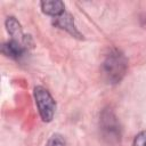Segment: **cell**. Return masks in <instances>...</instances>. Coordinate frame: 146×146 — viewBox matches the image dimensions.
I'll use <instances>...</instances> for the list:
<instances>
[{
	"instance_id": "cell-1",
	"label": "cell",
	"mask_w": 146,
	"mask_h": 146,
	"mask_svg": "<svg viewBox=\"0 0 146 146\" xmlns=\"http://www.w3.org/2000/svg\"><path fill=\"white\" fill-rule=\"evenodd\" d=\"M103 70L106 79L111 83H117L125 74L127 59L119 50L114 49L106 56L103 64Z\"/></svg>"
},
{
	"instance_id": "cell-2",
	"label": "cell",
	"mask_w": 146,
	"mask_h": 146,
	"mask_svg": "<svg viewBox=\"0 0 146 146\" xmlns=\"http://www.w3.org/2000/svg\"><path fill=\"white\" fill-rule=\"evenodd\" d=\"M33 94L41 119L44 122H50L54 117L55 108H56V103L54 98L51 97L49 91L41 86L35 87Z\"/></svg>"
},
{
	"instance_id": "cell-3",
	"label": "cell",
	"mask_w": 146,
	"mask_h": 146,
	"mask_svg": "<svg viewBox=\"0 0 146 146\" xmlns=\"http://www.w3.org/2000/svg\"><path fill=\"white\" fill-rule=\"evenodd\" d=\"M52 23H54L55 26H57V27H59V29H62V30L68 32L72 36H74V38H76V39H82V36H83V35L79 32V30L76 29L72 15L68 14V13H66V11H64V13L60 14L59 16H56V17L54 18V22H52Z\"/></svg>"
},
{
	"instance_id": "cell-4",
	"label": "cell",
	"mask_w": 146,
	"mask_h": 146,
	"mask_svg": "<svg viewBox=\"0 0 146 146\" xmlns=\"http://www.w3.org/2000/svg\"><path fill=\"white\" fill-rule=\"evenodd\" d=\"M6 27L11 36V40L18 41L24 46H27V36L23 33L21 24L17 22L15 17H8L6 19Z\"/></svg>"
},
{
	"instance_id": "cell-5",
	"label": "cell",
	"mask_w": 146,
	"mask_h": 146,
	"mask_svg": "<svg viewBox=\"0 0 146 146\" xmlns=\"http://www.w3.org/2000/svg\"><path fill=\"white\" fill-rule=\"evenodd\" d=\"M26 50V46H24L23 43L15 41V40H10L9 42L3 44L2 51L5 55L11 57V58H19L23 56V54Z\"/></svg>"
},
{
	"instance_id": "cell-6",
	"label": "cell",
	"mask_w": 146,
	"mask_h": 146,
	"mask_svg": "<svg viewBox=\"0 0 146 146\" xmlns=\"http://www.w3.org/2000/svg\"><path fill=\"white\" fill-rule=\"evenodd\" d=\"M41 6V9L44 14L47 15H50V16H59L60 14H63L65 10V6H64V2L59 1V0H52V1H42L40 3Z\"/></svg>"
},
{
	"instance_id": "cell-7",
	"label": "cell",
	"mask_w": 146,
	"mask_h": 146,
	"mask_svg": "<svg viewBox=\"0 0 146 146\" xmlns=\"http://www.w3.org/2000/svg\"><path fill=\"white\" fill-rule=\"evenodd\" d=\"M46 146H66V143H65V139L60 135L55 133L50 137Z\"/></svg>"
},
{
	"instance_id": "cell-8",
	"label": "cell",
	"mask_w": 146,
	"mask_h": 146,
	"mask_svg": "<svg viewBox=\"0 0 146 146\" xmlns=\"http://www.w3.org/2000/svg\"><path fill=\"white\" fill-rule=\"evenodd\" d=\"M133 146H146V130L139 132L135 140H133Z\"/></svg>"
}]
</instances>
